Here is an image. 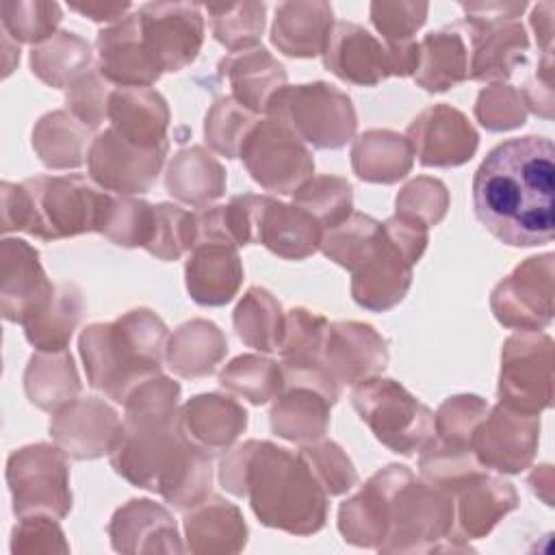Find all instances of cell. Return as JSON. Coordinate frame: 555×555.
<instances>
[{"label":"cell","mask_w":555,"mask_h":555,"mask_svg":"<svg viewBox=\"0 0 555 555\" xmlns=\"http://www.w3.org/2000/svg\"><path fill=\"white\" fill-rule=\"evenodd\" d=\"M379 470L388 496V533L379 553L468 551L455 540V503L447 488L416 479L403 464Z\"/></svg>","instance_id":"6"},{"label":"cell","mask_w":555,"mask_h":555,"mask_svg":"<svg viewBox=\"0 0 555 555\" xmlns=\"http://www.w3.org/2000/svg\"><path fill=\"white\" fill-rule=\"evenodd\" d=\"M388 343L362 321H336L327 325L323 364L340 386H356L379 375L388 366Z\"/></svg>","instance_id":"22"},{"label":"cell","mask_w":555,"mask_h":555,"mask_svg":"<svg viewBox=\"0 0 555 555\" xmlns=\"http://www.w3.org/2000/svg\"><path fill=\"white\" fill-rule=\"evenodd\" d=\"M169 330L150 308H132L115 321L91 323L78 338L87 382L115 403H126L143 382L160 375Z\"/></svg>","instance_id":"4"},{"label":"cell","mask_w":555,"mask_h":555,"mask_svg":"<svg viewBox=\"0 0 555 555\" xmlns=\"http://www.w3.org/2000/svg\"><path fill=\"white\" fill-rule=\"evenodd\" d=\"M7 483L17 518L46 514L61 520L72 509L67 455L56 444L15 449L7 460Z\"/></svg>","instance_id":"10"},{"label":"cell","mask_w":555,"mask_h":555,"mask_svg":"<svg viewBox=\"0 0 555 555\" xmlns=\"http://www.w3.org/2000/svg\"><path fill=\"white\" fill-rule=\"evenodd\" d=\"M540 442V416L509 410L501 403L488 408L470 436L477 462L488 470L516 475L531 466Z\"/></svg>","instance_id":"17"},{"label":"cell","mask_w":555,"mask_h":555,"mask_svg":"<svg viewBox=\"0 0 555 555\" xmlns=\"http://www.w3.org/2000/svg\"><path fill=\"white\" fill-rule=\"evenodd\" d=\"M82 312V291L72 282H61L56 284L50 301L22 325L24 336L35 347V351H65Z\"/></svg>","instance_id":"41"},{"label":"cell","mask_w":555,"mask_h":555,"mask_svg":"<svg viewBox=\"0 0 555 555\" xmlns=\"http://www.w3.org/2000/svg\"><path fill=\"white\" fill-rule=\"evenodd\" d=\"M113 89V82H108L98 67H91L72 87H67L65 108L82 126L95 132L104 119H108V100Z\"/></svg>","instance_id":"55"},{"label":"cell","mask_w":555,"mask_h":555,"mask_svg":"<svg viewBox=\"0 0 555 555\" xmlns=\"http://www.w3.org/2000/svg\"><path fill=\"white\" fill-rule=\"evenodd\" d=\"M219 483L247 499L264 527L291 535H312L325 527L330 496L299 451L271 440H245L223 455Z\"/></svg>","instance_id":"3"},{"label":"cell","mask_w":555,"mask_h":555,"mask_svg":"<svg viewBox=\"0 0 555 555\" xmlns=\"http://www.w3.org/2000/svg\"><path fill=\"white\" fill-rule=\"evenodd\" d=\"M464 80H468V46L460 26L427 33L418 41L414 82L429 93H442Z\"/></svg>","instance_id":"36"},{"label":"cell","mask_w":555,"mask_h":555,"mask_svg":"<svg viewBox=\"0 0 555 555\" xmlns=\"http://www.w3.org/2000/svg\"><path fill=\"white\" fill-rule=\"evenodd\" d=\"M499 403L540 416L553 403V338L542 332H516L501 349Z\"/></svg>","instance_id":"11"},{"label":"cell","mask_w":555,"mask_h":555,"mask_svg":"<svg viewBox=\"0 0 555 555\" xmlns=\"http://www.w3.org/2000/svg\"><path fill=\"white\" fill-rule=\"evenodd\" d=\"M351 405L392 453L410 457L434 438V412L390 377L375 375L358 382Z\"/></svg>","instance_id":"9"},{"label":"cell","mask_w":555,"mask_h":555,"mask_svg":"<svg viewBox=\"0 0 555 555\" xmlns=\"http://www.w3.org/2000/svg\"><path fill=\"white\" fill-rule=\"evenodd\" d=\"M197 243V219L195 212L184 210L178 204L160 202L154 204V225L147 245V254L158 260L173 262L189 254Z\"/></svg>","instance_id":"49"},{"label":"cell","mask_w":555,"mask_h":555,"mask_svg":"<svg viewBox=\"0 0 555 555\" xmlns=\"http://www.w3.org/2000/svg\"><path fill=\"white\" fill-rule=\"evenodd\" d=\"M529 4L520 2H462L464 20L457 24L468 37V78L505 82L527 63L529 35L520 15Z\"/></svg>","instance_id":"7"},{"label":"cell","mask_w":555,"mask_h":555,"mask_svg":"<svg viewBox=\"0 0 555 555\" xmlns=\"http://www.w3.org/2000/svg\"><path fill=\"white\" fill-rule=\"evenodd\" d=\"M334 403L314 386L284 384L269 412L271 431L297 444L321 440L330 429V410Z\"/></svg>","instance_id":"32"},{"label":"cell","mask_w":555,"mask_h":555,"mask_svg":"<svg viewBox=\"0 0 555 555\" xmlns=\"http://www.w3.org/2000/svg\"><path fill=\"white\" fill-rule=\"evenodd\" d=\"M247 410L221 392H202L180 405L184 436L212 455L230 451L247 429Z\"/></svg>","instance_id":"27"},{"label":"cell","mask_w":555,"mask_h":555,"mask_svg":"<svg viewBox=\"0 0 555 555\" xmlns=\"http://www.w3.org/2000/svg\"><path fill=\"white\" fill-rule=\"evenodd\" d=\"M395 206L399 215L414 217L431 228L438 225L449 210V191L442 180L431 176H418L399 191Z\"/></svg>","instance_id":"57"},{"label":"cell","mask_w":555,"mask_h":555,"mask_svg":"<svg viewBox=\"0 0 555 555\" xmlns=\"http://www.w3.org/2000/svg\"><path fill=\"white\" fill-rule=\"evenodd\" d=\"M527 481L535 496H540L546 505H553V466L551 464L535 466Z\"/></svg>","instance_id":"62"},{"label":"cell","mask_w":555,"mask_h":555,"mask_svg":"<svg viewBox=\"0 0 555 555\" xmlns=\"http://www.w3.org/2000/svg\"><path fill=\"white\" fill-rule=\"evenodd\" d=\"M238 158L256 184L278 195H293L314 173L308 145L269 117L251 128Z\"/></svg>","instance_id":"12"},{"label":"cell","mask_w":555,"mask_h":555,"mask_svg":"<svg viewBox=\"0 0 555 555\" xmlns=\"http://www.w3.org/2000/svg\"><path fill=\"white\" fill-rule=\"evenodd\" d=\"M258 119L256 113L247 111L232 95H221L206 113L204 139L212 152L225 158H236Z\"/></svg>","instance_id":"48"},{"label":"cell","mask_w":555,"mask_h":555,"mask_svg":"<svg viewBox=\"0 0 555 555\" xmlns=\"http://www.w3.org/2000/svg\"><path fill=\"white\" fill-rule=\"evenodd\" d=\"M299 455L310 466L312 475L327 492V496H338L349 492L358 483V473L349 455L334 440H314L299 447Z\"/></svg>","instance_id":"52"},{"label":"cell","mask_w":555,"mask_h":555,"mask_svg":"<svg viewBox=\"0 0 555 555\" xmlns=\"http://www.w3.org/2000/svg\"><path fill=\"white\" fill-rule=\"evenodd\" d=\"M421 251L382 223V234L371 254L351 271V297L371 312H386L403 301L412 284V267L421 260Z\"/></svg>","instance_id":"14"},{"label":"cell","mask_w":555,"mask_h":555,"mask_svg":"<svg viewBox=\"0 0 555 555\" xmlns=\"http://www.w3.org/2000/svg\"><path fill=\"white\" fill-rule=\"evenodd\" d=\"M455 503V540L473 551L470 540L486 538L503 516L518 507L516 488L488 470H479L449 490Z\"/></svg>","instance_id":"23"},{"label":"cell","mask_w":555,"mask_h":555,"mask_svg":"<svg viewBox=\"0 0 555 555\" xmlns=\"http://www.w3.org/2000/svg\"><path fill=\"white\" fill-rule=\"evenodd\" d=\"M475 119L490 132H505L520 128L527 121V106L520 89L507 82H492L477 93L473 106Z\"/></svg>","instance_id":"54"},{"label":"cell","mask_w":555,"mask_h":555,"mask_svg":"<svg viewBox=\"0 0 555 555\" xmlns=\"http://www.w3.org/2000/svg\"><path fill=\"white\" fill-rule=\"evenodd\" d=\"M167 154L169 141L158 147H141L108 126L89 145L87 173L106 193L141 195L156 184Z\"/></svg>","instance_id":"15"},{"label":"cell","mask_w":555,"mask_h":555,"mask_svg":"<svg viewBox=\"0 0 555 555\" xmlns=\"http://www.w3.org/2000/svg\"><path fill=\"white\" fill-rule=\"evenodd\" d=\"M553 260L551 251L522 260L490 295L494 319L516 332H540L553 321Z\"/></svg>","instance_id":"16"},{"label":"cell","mask_w":555,"mask_h":555,"mask_svg":"<svg viewBox=\"0 0 555 555\" xmlns=\"http://www.w3.org/2000/svg\"><path fill=\"white\" fill-rule=\"evenodd\" d=\"M267 117L317 150L345 147L358 128L351 98L323 80L282 87L269 102Z\"/></svg>","instance_id":"8"},{"label":"cell","mask_w":555,"mask_h":555,"mask_svg":"<svg viewBox=\"0 0 555 555\" xmlns=\"http://www.w3.org/2000/svg\"><path fill=\"white\" fill-rule=\"evenodd\" d=\"M189 297L208 308L230 304L243 284L238 247L223 238H199L184 262Z\"/></svg>","instance_id":"24"},{"label":"cell","mask_w":555,"mask_h":555,"mask_svg":"<svg viewBox=\"0 0 555 555\" xmlns=\"http://www.w3.org/2000/svg\"><path fill=\"white\" fill-rule=\"evenodd\" d=\"M236 336L260 353L278 351L284 334L286 312L262 286H249L232 312Z\"/></svg>","instance_id":"43"},{"label":"cell","mask_w":555,"mask_h":555,"mask_svg":"<svg viewBox=\"0 0 555 555\" xmlns=\"http://www.w3.org/2000/svg\"><path fill=\"white\" fill-rule=\"evenodd\" d=\"M553 11H555V4L546 0L535 4L529 17V24L542 56H553Z\"/></svg>","instance_id":"61"},{"label":"cell","mask_w":555,"mask_h":555,"mask_svg":"<svg viewBox=\"0 0 555 555\" xmlns=\"http://www.w3.org/2000/svg\"><path fill=\"white\" fill-rule=\"evenodd\" d=\"M228 353V338L217 323L191 319L173 330L167 340V366L184 379L208 377L217 371Z\"/></svg>","instance_id":"34"},{"label":"cell","mask_w":555,"mask_h":555,"mask_svg":"<svg viewBox=\"0 0 555 555\" xmlns=\"http://www.w3.org/2000/svg\"><path fill=\"white\" fill-rule=\"evenodd\" d=\"M321 56L325 69L349 85L375 87L390 76H399L397 46H386L353 22L334 24Z\"/></svg>","instance_id":"19"},{"label":"cell","mask_w":555,"mask_h":555,"mask_svg":"<svg viewBox=\"0 0 555 555\" xmlns=\"http://www.w3.org/2000/svg\"><path fill=\"white\" fill-rule=\"evenodd\" d=\"M334 24V9L330 2H280L271 24V43L286 56L312 59L323 54Z\"/></svg>","instance_id":"28"},{"label":"cell","mask_w":555,"mask_h":555,"mask_svg":"<svg viewBox=\"0 0 555 555\" xmlns=\"http://www.w3.org/2000/svg\"><path fill=\"white\" fill-rule=\"evenodd\" d=\"M91 46L69 30H59L48 41L30 50L33 74L54 89L72 87L91 69Z\"/></svg>","instance_id":"42"},{"label":"cell","mask_w":555,"mask_h":555,"mask_svg":"<svg viewBox=\"0 0 555 555\" xmlns=\"http://www.w3.org/2000/svg\"><path fill=\"white\" fill-rule=\"evenodd\" d=\"M121 418L113 405L98 397L74 399L52 414L50 436L72 460H95L111 453Z\"/></svg>","instance_id":"21"},{"label":"cell","mask_w":555,"mask_h":555,"mask_svg":"<svg viewBox=\"0 0 555 555\" xmlns=\"http://www.w3.org/2000/svg\"><path fill=\"white\" fill-rule=\"evenodd\" d=\"M210 17L212 37L234 52L258 48L264 24H267V4L264 2H225V4H206Z\"/></svg>","instance_id":"45"},{"label":"cell","mask_w":555,"mask_h":555,"mask_svg":"<svg viewBox=\"0 0 555 555\" xmlns=\"http://www.w3.org/2000/svg\"><path fill=\"white\" fill-rule=\"evenodd\" d=\"M488 408V401L477 395H453L444 399L434 414L436 438L451 447L470 449V436Z\"/></svg>","instance_id":"53"},{"label":"cell","mask_w":555,"mask_h":555,"mask_svg":"<svg viewBox=\"0 0 555 555\" xmlns=\"http://www.w3.org/2000/svg\"><path fill=\"white\" fill-rule=\"evenodd\" d=\"M154 225V206L145 199H137L130 195L111 197L106 208L100 234H104L111 243L134 249L145 247L152 236Z\"/></svg>","instance_id":"51"},{"label":"cell","mask_w":555,"mask_h":555,"mask_svg":"<svg viewBox=\"0 0 555 555\" xmlns=\"http://www.w3.org/2000/svg\"><path fill=\"white\" fill-rule=\"evenodd\" d=\"M382 234V223L364 212H351L343 223L321 234L319 249L325 258L347 269L349 273L371 254Z\"/></svg>","instance_id":"46"},{"label":"cell","mask_w":555,"mask_h":555,"mask_svg":"<svg viewBox=\"0 0 555 555\" xmlns=\"http://www.w3.org/2000/svg\"><path fill=\"white\" fill-rule=\"evenodd\" d=\"M111 546L117 553H182L178 525L171 512L150 499H130L108 522Z\"/></svg>","instance_id":"25"},{"label":"cell","mask_w":555,"mask_h":555,"mask_svg":"<svg viewBox=\"0 0 555 555\" xmlns=\"http://www.w3.org/2000/svg\"><path fill=\"white\" fill-rule=\"evenodd\" d=\"M93 130L67 108L46 113L33 128V150L50 169H76L87 160Z\"/></svg>","instance_id":"39"},{"label":"cell","mask_w":555,"mask_h":555,"mask_svg":"<svg viewBox=\"0 0 555 555\" xmlns=\"http://www.w3.org/2000/svg\"><path fill=\"white\" fill-rule=\"evenodd\" d=\"M247 522L241 509L219 494L184 512L186 551L197 555L241 553L247 544Z\"/></svg>","instance_id":"29"},{"label":"cell","mask_w":555,"mask_h":555,"mask_svg":"<svg viewBox=\"0 0 555 555\" xmlns=\"http://www.w3.org/2000/svg\"><path fill=\"white\" fill-rule=\"evenodd\" d=\"M69 11L80 13L82 17H89L91 22L98 24H115L128 15L132 9L130 2H98V0H87V2H69Z\"/></svg>","instance_id":"60"},{"label":"cell","mask_w":555,"mask_h":555,"mask_svg":"<svg viewBox=\"0 0 555 555\" xmlns=\"http://www.w3.org/2000/svg\"><path fill=\"white\" fill-rule=\"evenodd\" d=\"M180 390L163 373L137 386L124 403L126 414L108 457L119 477L186 512L210 494L212 453L184 436Z\"/></svg>","instance_id":"1"},{"label":"cell","mask_w":555,"mask_h":555,"mask_svg":"<svg viewBox=\"0 0 555 555\" xmlns=\"http://www.w3.org/2000/svg\"><path fill=\"white\" fill-rule=\"evenodd\" d=\"M98 69L119 87H152L163 72L147 56L134 13L102 28L95 37Z\"/></svg>","instance_id":"26"},{"label":"cell","mask_w":555,"mask_h":555,"mask_svg":"<svg viewBox=\"0 0 555 555\" xmlns=\"http://www.w3.org/2000/svg\"><path fill=\"white\" fill-rule=\"evenodd\" d=\"M219 74L228 80L232 98L256 115H267L273 95L286 87L284 65L262 46L223 56Z\"/></svg>","instance_id":"31"},{"label":"cell","mask_w":555,"mask_h":555,"mask_svg":"<svg viewBox=\"0 0 555 555\" xmlns=\"http://www.w3.org/2000/svg\"><path fill=\"white\" fill-rule=\"evenodd\" d=\"M479 223L509 247L553 241L555 147L548 137L527 134L494 145L473 176Z\"/></svg>","instance_id":"2"},{"label":"cell","mask_w":555,"mask_h":555,"mask_svg":"<svg viewBox=\"0 0 555 555\" xmlns=\"http://www.w3.org/2000/svg\"><path fill=\"white\" fill-rule=\"evenodd\" d=\"M59 518L46 514L22 516L11 531L13 555H39V553H69V544Z\"/></svg>","instance_id":"58"},{"label":"cell","mask_w":555,"mask_h":555,"mask_svg":"<svg viewBox=\"0 0 555 555\" xmlns=\"http://www.w3.org/2000/svg\"><path fill=\"white\" fill-rule=\"evenodd\" d=\"M24 390L33 405L52 414L78 399L80 377L72 353L67 349L33 353L24 371Z\"/></svg>","instance_id":"40"},{"label":"cell","mask_w":555,"mask_h":555,"mask_svg":"<svg viewBox=\"0 0 555 555\" xmlns=\"http://www.w3.org/2000/svg\"><path fill=\"white\" fill-rule=\"evenodd\" d=\"M321 234V225L306 210L264 195L258 217L256 245L267 247L271 254L284 260H304L319 249Z\"/></svg>","instance_id":"33"},{"label":"cell","mask_w":555,"mask_h":555,"mask_svg":"<svg viewBox=\"0 0 555 555\" xmlns=\"http://www.w3.org/2000/svg\"><path fill=\"white\" fill-rule=\"evenodd\" d=\"M0 13L2 33L15 43H33V48L54 37L63 20L61 4L46 0H7Z\"/></svg>","instance_id":"50"},{"label":"cell","mask_w":555,"mask_h":555,"mask_svg":"<svg viewBox=\"0 0 555 555\" xmlns=\"http://www.w3.org/2000/svg\"><path fill=\"white\" fill-rule=\"evenodd\" d=\"M167 100L154 87H115L108 100V124L115 132L141 147L167 143Z\"/></svg>","instance_id":"30"},{"label":"cell","mask_w":555,"mask_h":555,"mask_svg":"<svg viewBox=\"0 0 555 555\" xmlns=\"http://www.w3.org/2000/svg\"><path fill=\"white\" fill-rule=\"evenodd\" d=\"M405 139L423 167H460L479 147V132L468 117L451 104L423 108L408 126Z\"/></svg>","instance_id":"18"},{"label":"cell","mask_w":555,"mask_h":555,"mask_svg":"<svg viewBox=\"0 0 555 555\" xmlns=\"http://www.w3.org/2000/svg\"><path fill=\"white\" fill-rule=\"evenodd\" d=\"M147 56L165 72L189 67L204 43V15L195 2H145L137 11Z\"/></svg>","instance_id":"13"},{"label":"cell","mask_w":555,"mask_h":555,"mask_svg":"<svg viewBox=\"0 0 555 555\" xmlns=\"http://www.w3.org/2000/svg\"><path fill=\"white\" fill-rule=\"evenodd\" d=\"M293 204L325 232L353 212V186L338 176H312L293 193Z\"/></svg>","instance_id":"47"},{"label":"cell","mask_w":555,"mask_h":555,"mask_svg":"<svg viewBox=\"0 0 555 555\" xmlns=\"http://www.w3.org/2000/svg\"><path fill=\"white\" fill-rule=\"evenodd\" d=\"M111 197L80 173L2 182V232H26L41 241L100 232Z\"/></svg>","instance_id":"5"},{"label":"cell","mask_w":555,"mask_h":555,"mask_svg":"<svg viewBox=\"0 0 555 555\" xmlns=\"http://www.w3.org/2000/svg\"><path fill=\"white\" fill-rule=\"evenodd\" d=\"M527 111L538 117L553 119V56H540L535 65V74L520 89Z\"/></svg>","instance_id":"59"},{"label":"cell","mask_w":555,"mask_h":555,"mask_svg":"<svg viewBox=\"0 0 555 555\" xmlns=\"http://www.w3.org/2000/svg\"><path fill=\"white\" fill-rule=\"evenodd\" d=\"M54 288L30 243L9 236L0 243V310L7 321L24 325L50 301Z\"/></svg>","instance_id":"20"},{"label":"cell","mask_w":555,"mask_h":555,"mask_svg":"<svg viewBox=\"0 0 555 555\" xmlns=\"http://www.w3.org/2000/svg\"><path fill=\"white\" fill-rule=\"evenodd\" d=\"M165 189L180 204L206 208L225 193V169L204 145H191L171 156Z\"/></svg>","instance_id":"35"},{"label":"cell","mask_w":555,"mask_h":555,"mask_svg":"<svg viewBox=\"0 0 555 555\" xmlns=\"http://www.w3.org/2000/svg\"><path fill=\"white\" fill-rule=\"evenodd\" d=\"M219 384L230 395H236L251 405H264L280 395L284 377L282 366L275 360L256 353H241L219 371Z\"/></svg>","instance_id":"44"},{"label":"cell","mask_w":555,"mask_h":555,"mask_svg":"<svg viewBox=\"0 0 555 555\" xmlns=\"http://www.w3.org/2000/svg\"><path fill=\"white\" fill-rule=\"evenodd\" d=\"M414 154L408 139L395 130L375 128L358 134L351 145L353 173L371 184H395L412 171Z\"/></svg>","instance_id":"37"},{"label":"cell","mask_w":555,"mask_h":555,"mask_svg":"<svg viewBox=\"0 0 555 555\" xmlns=\"http://www.w3.org/2000/svg\"><path fill=\"white\" fill-rule=\"evenodd\" d=\"M427 2H371L369 15L375 30L384 37L386 46H401L414 41L416 30L427 20Z\"/></svg>","instance_id":"56"},{"label":"cell","mask_w":555,"mask_h":555,"mask_svg":"<svg viewBox=\"0 0 555 555\" xmlns=\"http://www.w3.org/2000/svg\"><path fill=\"white\" fill-rule=\"evenodd\" d=\"M338 531L345 542L377 548L388 533V496L382 470L371 475L364 486L340 503Z\"/></svg>","instance_id":"38"}]
</instances>
